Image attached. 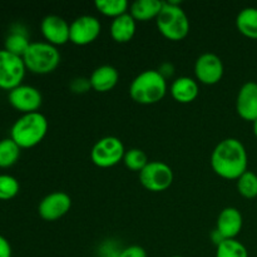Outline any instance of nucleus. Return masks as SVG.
<instances>
[{
  "label": "nucleus",
  "mask_w": 257,
  "mask_h": 257,
  "mask_svg": "<svg viewBox=\"0 0 257 257\" xmlns=\"http://www.w3.org/2000/svg\"><path fill=\"white\" fill-rule=\"evenodd\" d=\"M163 2L158 0H137L130 7V14L136 22H148L157 19L162 10Z\"/></svg>",
  "instance_id": "nucleus-19"
},
{
  "label": "nucleus",
  "mask_w": 257,
  "mask_h": 257,
  "mask_svg": "<svg viewBox=\"0 0 257 257\" xmlns=\"http://www.w3.org/2000/svg\"><path fill=\"white\" fill-rule=\"evenodd\" d=\"M72 207V198L65 192H52L45 196L38 206V213L48 222H53L67 215Z\"/></svg>",
  "instance_id": "nucleus-12"
},
{
  "label": "nucleus",
  "mask_w": 257,
  "mask_h": 257,
  "mask_svg": "<svg viewBox=\"0 0 257 257\" xmlns=\"http://www.w3.org/2000/svg\"><path fill=\"white\" fill-rule=\"evenodd\" d=\"M20 185L10 175H0V201H9L19 193Z\"/></svg>",
  "instance_id": "nucleus-27"
},
{
  "label": "nucleus",
  "mask_w": 257,
  "mask_h": 257,
  "mask_svg": "<svg viewBox=\"0 0 257 257\" xmlns=\"http://www.w3.org/2000/svg\"><path fill=\"white\" fill-rule=\"evenodd\" d=\"M27 70L34 74H49L54 72L60 63V53L57 47L47 42L30 43L23 55Z\"/></svg>",
  "instance_id": "nucleus-5"
},
{
  "label": "nucleus",
  "mask_w": 257,
  "mask_h": 257,
  "mask_svg": "<svg viewBox=\"0 0 257 257\" xmlns=\"http://www.w3.org/2000/svg\"><path fill=\"white\" fill-rule=\"evenodd\" d=\"M172 257H183V256H172Z\"/></svg>",
  "instance_id": "nucleus-33"
},
{
  "label": "nucleus",
  "mask_w": 257,
  "mask_h": 257,
  "mask_svg": "<svg viewBox=\"0 0 257 257\" xmlns=\"http://www.w3.org/2000/svg\"><path fill=\"white\" fill-rule=\"evenodd\" d=\"M148 157L142 150L140 148H131L125 151L124 157H123V163L125 167L135 172H141L146 166L148 165Z\"/></svg>",
  "instance_id": "nucleus-25"
},
{
  "label": "nucleus",
  "mask_w": 257,
  "mask_h": 257,
  "mask_svg": "<svg viewBox=\"0 0 257 257\" xmlns=\"http://www.w3.org/2000/svg\"><path fill=\"white\" fill-rule=\"evenodd\" d=\"M24 60L5 49L0 50V89L12 90L22 84L25 77Z\"/></svg>",
  "instance_id": "nucleus-8"
},
{
  "label": "nucleus",
  "mask_w": 257,
  "mask_h": 257,
  "mask_svg": "<svg viewBox=\"0 0 257 257\" xmlns=\"http://www.w3.org/2000/svg\"><path fill=\"white\" fill-rule=\"evenodd\" d=\"M119 80V73L112 65H100L93 70L89 78L90 87L98 93L112 90Z\"/></svg>",
  "instance_id": "nucleus-16"
},
{
  "label": "nucleus",
  "mask_w": 257,
  "mask_h": 257,
  "mask_svg": "<svg viewBox=\"0 0 257 257\" xmlns=\"http://www.w3.org/2000/svg\"><path fill=\"white\" fill-rule=\"evenodd\" d=\"M236 28L246 38L257 39V8H245L236 17Z\"/></svg>",
  "instance_id": "nucleus-20"
},
{
  "label": "nucleus",
  "mask_w": 257,
  "mask_h": 257,
  "mask_svg": "<svg viewBox=\"0 0 257 257\" xmlns=\"http://www.w3.org/2000/svg\"><path fill=\"white\" fill-rule=\"evenodd\" d=\"M242 225L243 218L240 211L235 207H226L218 215L215 230L223 240H231L237 237L242 230Z\"/></svg>",
  "instance_id": "nucleus-15"
},
{
  "label": "nucleus",
  "mask_w": 257,
  "mask_h": 257,
  "mask_svg": "<svg viewBox=\"0 0 257 257\" xmlns=\"http://www.w3.org/2000/svg\"><path fill=\"white\" fill-rule=\"evenodd\" d=\"M237 191L242 197L256 198L257 197V175L246 171L242 176L237 180Z\"/></svg>",
  "instance_id": "nucleus-26"
},
{
  "label": "nucleus",
  "mask_w": 257,
  "mask_h": 257,
  "mask_svg": "<svg viewBox=\"0 0 257 257\" xmlns=\"http://www.w3.org/2000/svg\"><path fill=\"white\" fill-rule=\"evenodd\" d=\"M29 45V38L24 30H12L4 42V49L12 54L23 58Z\"/></svg>",
  "instance_id": "nucleus-21"
},
{
  "label": "nucleus",
  "mask_w": 257,
  "mask_h": 257,
  "mask_svg": "<svg viewBox=\"0 0 257 257\" xmlns=\"http://www.w3.org/2000/svg\"><path fill=\"white\" fill-rule=\"evenodd\" d=\"M158 30L168 40L180 42L190 33V20L185 10L173 2H163L162 10L156 19Z\"/></svg>",
  "instance_id": "nucleus-4"
},
{
  "label": "nucleus",
  "mask_w": 257,
  "mask_h": 257,
  "mask_svg": "<svg viewBox=\"0 0 257 257\" xmlns=\"http://www.w3.org/2000/svg\"><path fill=\"white\" fill-rule=\"evenodd\" d=\"M69 28L64 18L59 15H47L40 23V32L47 43L54 45H64L69 42Z\"/></svg>",
  "instance_id": "nucleus-13"
},
{
  "label": "nucleus",
  "mask_w": 257,
  "mask_h": 257,
  "mask_svg": "<svg viewBox=\"0 0 257 257\" xmlns=\"http://www.w3.org/2000/svg\"><path fill=\"white\" fill-rule=\"evenodd\" d=\"M167 93V80L156 69L140 73L130 85V95L136 103L143 105L156 104Z\"/></svg>",
  "instance_id": "nucleus-2"
},
{
  "label": "nucleus",
  "mask_w": 257,
  "mask_h": 257,
  "mask_svg": "<svg viewBox=\"0 0 257 257\" xmlns=\"http://www.w3.org/2000/svg\"><path fill=\"white\" fill-rule=\"evenodd\" d=\"M140 182L151 192H163L173 182V171L167 163L152 161L140 172Z\"/></svg>",
  "instance_id": "nucleus-7"
},
{
  "label": "nucleus",
  "mask_w": 257,
  "mask_h": 257,
  "mask_svg": "<svg viewBox=\"0 0 257 257\" xmlns=\"http://www.w3.org/2000/svg\"><path fill=\"white\" fill-rule=\"evenodd\" d=\"M253 123V125H252V128H253V135H255V137L257 138V119L255 120V122H252Z\"/></svg>",
  "instance_id": "nucleus-32"
},
{
  "label": "nucleus",
  "mask_w": 257,
  "mask_h": 257,
  "mask_svg": "<svg viewBox=\"0 0 257 257\" xmlns=\"http://www.w3.org/2000/svg\"><path fill=\"white\" fill-rule=\"evenodd\" d=\"M216 257H248L247 248L236 238L223 240L216 248Z\"/></svg>",
  "instance_id": "nucleus-24"
},
{
  "label": "nucleus",
  "mask_w": 257,
  "mask_h": 257,
  "mask_svg": "<svg viewBox=\"0 0 257 257\" xmlns=\"http://www.w3.org/2000/svg\"><path fill=\"white\" fill-rule=\"evenodd\" d=\"M136 23L137 22L130 13H125V14L113 19L109 29L112 39L117 43H128L130 40H132L136 34V29H137Z\"/></svg>",
  "instance_id": "nucleus-18"
},
{
  "label": "nucleus",
  "mask_w": 257,
  "mask_h": 257,
  "mask_svg": "<svg viewBox=\"0 0 257 257\" xmlns=\"http://www.w3.org/2000/svg\"><path fill=\"white\" fill-rule=\"evenodd\" d=\"M223 72H225V67H223L222 60L213 53H203L196 59V79L202 84H217L222 79Z\"/></svg>",
  "instance_id": "nucleus-11"
},
{
  "label": "nucleus",
  "mask_w": 257,
  "mask_h": 257,
  "mask_svg": "<svg viewBox=\"0 0 257 257\" xmlns=\"http://www.w3.org/2000/svg\"><path fill=\"white\" fill-rule=\"evenodd\" d=\"M124 145L122 141L113 136L100 138L90 151V160L97 167L109 168L118 165L124 157Z\"/></svg>",
  "instance_id": "nucleus-6"
},
{
  "label": "nucleus",
  "mask_w": 257,
  "mask_h": 257,
  "mask_svg": "<svg viewBox=\"0 0 257 257\" xmlns=\"http://www.w3.org/2000/svg\"><path fill=\"white\" fill-rule=\"evenodd\" d=\"M200 94L197 80L191 77H180L173 80L171 85V95L173 99L182 104L193 102Z\"/></svg>",
  "instance_id": "nucleus-17"
},
{
  "label": "nucleus",
  "mask_w": 257,
  "mask_h": 257,
  "mask_svg": "<svg viewBox=\"0 0 257 257\" xmlns=\"http://www.w3.org/2000/svg\"><path fill=\"white\" fill-rule=\"evenodd\" d=\"M22 148L12 140L4 138L0 141V168H9L18 162Z\"/></svg>",
  "instance_id": "nucleus-22"
},
{
  "label": "nucleus",
  "mask_w": 257,
  "mask_h": 257,
  "mask_svg": "<svg viewBox=\"0 0 257 257\" xmlns=\"http://www.w3.org/2000/svg\"><path fill=\"white\" fill-rule=\"evenodd\" d=\"M48 132V119L39 112L28 113L18 118L10 130V138L20 148H33L39 145Z\"/></svg>",
  "instance_id": "nucleus-3"
},
{
  "label": "nucleus",
  "mask_w": 257,
  "mask_h": 257,
  "mask_svg": "<svg viewBox=\"0 0 257 257\" xmlns=\"http://www.w3.org/2000/svg\"><path fill=\"white\" fill-rule=\"evenodd\" d=\"M69 88L73 93H77V94H83V93H87L92 87H90L89 78L79 77V78H74V79L70 82Z\"/></svg>",
  "instance_id": "nucleus-28"
},
{
  "label": "nucleus",
  "mask_w": 257,
  "mask_h": 257,
  "mask_svg": "<svg viewBox=\"0 0 257 257\" xmlns=\"http://www.w3.org/2000/svg\"><path fill=\"white\" fill-rule=\"evenodd\" d=\"M247 152L237 138L221 141L212 151L211 167L213 172L225 180L237 181L247 171Z\"/></svg>",
  "instance_id": "nucleus-1"
},
{
  "label": "nucleus",
  "mask_w": 257,
  "mask_h": 257,
  "mask_svg": "<svg viewBox=\"0 0 257 257\" xmlns=\"http://www.w3.org/2000/svg\"><path fill=\"white\" fill-rule=\"evenodd\" d=\"M94 5L100 14L113 19L125 14L128 10L127 0H97Z\"/></svg>",
  "instance_id": "nucleus-23"
},
{
  "label": "nucleus",
  "mask_w": 257,
  "mask_h": 257,
  "mask_svg": "<svg viewBox=\"0 0 257 257\" xmlns=\"http://www.w3.org/2000/svg\"><path fill=\"white\" fill-rule=\"evenodd\" d=\"M236 110L243 120L257 119V83L247 82L240 88L236 98Z\"/></svg>",
  "instance_id": "nucleus-14"
},
{
  "label": "nucleus",
  "mask_w": 257,
  "mask_h": 257,
  "mask_svg": "<svg viewBox=\"0 0 257 257\" xmlns=\"http://www.w3.org/2000/svg\"><path fill=\"white\" fill-rule=\"evenodd\" d=\"M115 257H147V252L141 246L132 245L120 250Z\"/></svg>",
  "instance_id": "nucleus-29"
},
{
  "label": "nucleus",
  "mask_w": 257,
  "mask_h": 257,
  "mask_svg": "<svg viewBox=\"0 0 257 257\" xmlns=\"http://www.w3.org/2000/svg\"><path fill=\"white\" fill-rule=\"evenodd\" d=\"M0 257H12V246L9 241L0 235Z\"/></svg>",
  "instance_id": "nucleus-30"
},
{
  "label": "nucleus",
  "mask_w": 257,
  "mask_h": 257,
  "mask_svg": "<svg viewBox=\"0 0 257 257\" xmlns=\"http://www.w3.org/2000/svg\"><path fill=\"white\" fill-rule=\"evenodd\" d=\"M102 25L93 15H80L70 23L69 42L75 45H88L94 42L100 34Z\"/></svg>",
  "instance_id": "nucleus-9"
},
{
  "label": "nucleus",
  "mask_w": 257,
  "mask_h": 257,
  "mask_svg": "<svg viewBox=\"0 0 257 257\" xmlns=\"http://www.w3.org/2000/svg\"><path fill=\"white\" fill-rule=\"evenodd\" d=\"M10 105L23 114L38 112L43 103L42 93L33 85L20 84L8 94Z\"/></svg>",
  "instance_id": "nucleus-10"
},
{
  "label": "nucleus",
  "mask_w": 257,
  "mask_h": 257,
  "mask_svg": "<svg viewBox=\"0 0 257 257\" xmlns=\"http://www.w3.org/2000/svg\"><path fill=\"white\" fill-rule=\"evenodd\" d=\"M158 72L161 73V75H162L163 78H167V77H171V75L175 73V68H173L172 64H170V63H165V64H162L160 67V69H158Z\"/></svg>",
  "instance_id": "nucleus-31"
}]
</instances>
